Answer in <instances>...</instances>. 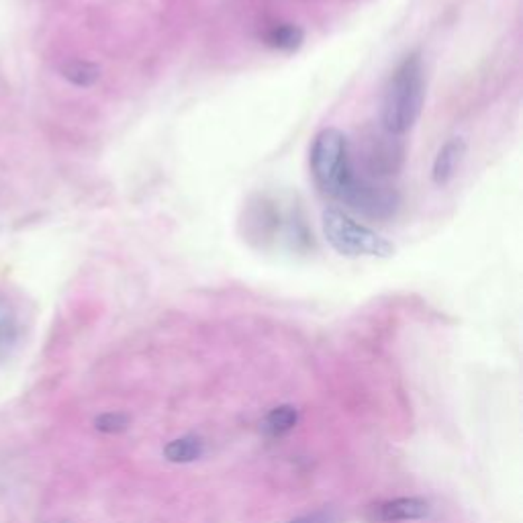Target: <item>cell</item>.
<instances>
[{
	"instance_id": "ba28073f",
	"label": "cell",
	"mask_w": 523,
	"mask_h": 523,
	"mask_svg": "<svg viewBox=\"0 0 523 523\" xmlns=\"http://www.w3.org/2000/svg\"><path fill=\"white\" fill-rule=\"evenodd\" d=\"M205 452V442L197 436H184L179 440H172L170 444H166L164 448V458L172 464H188L195 463L203 456Z\"/></svg>"
},
{
	"instance_id": "277c9868",
	"label": "cell",
	"mask_w": 523,
	"mask_h": 523,
	"mask_svg": "<svg viewBox=\"0 0 523 523\" xmlns=\"http://www.w3.org/2000/svg\"><path fill=\"white\" fill-rule=\"evenodd\" d=\"M340 201L348 209L372 219H389L399 206V195L395 188L382 184L379 179L353 172V179L342 192Z\"/></svg>"
},
{
	"instance_id": "8fae6325",
	"label": "cell",
	"mask_w": 523,
	"mask_h": 523,
	"mask_svg": "<svg viewBox=\"0 0 523 523\" xmlns=\"http://www.w3.org/2000/svg\"><path fill=\"white\" fill-rule=\"evenodd\" d=\"M64 74L66 80H70L76 87H82V88H88L95 84L98 78H101V68L96 64H90V61H82V60H72L68 61L64 66Z\"/></svg>"
},
{
	"instance_id": "5b68a950",
	"label": "cell",
	"mask_w": 523,
	"mask_h": 523,
	"mask_svg": "<svg viewBox=\"0 0 523 523\" xmlns=\"http://www.w3.org/2000/svg\"><path fill=\"white\" fill-rule=\"evenodd\" d=\"M384 131V129H382ZM405 150L399 137L384 131L382 135H374L366 142L362 150V161L366 168V176L371 179H384V176L397 174L403 164Z\"/></svg>"
},
{
	"instance_id": "9c48e42d",
	"label": "cell",
	"mask_w": 523,
	"mask_h": 523,
	"mask_svg": "<svg viewBox=\"0 0 523 523\" xmlns=\"http://www.w3.org/2000/svg\"><path fill=\"white\" fill-rule=\"evenodd\" d=\"M298 423V411L292 405H280L274 407V409L262 419L260 427L266 436H284L289 434L290 429H295Z\"/></svg>"
},
{
	"instance_id": "6da1fadb",
	"label": "cell",
	"mask_w": 523,
	"mask_h": 523,
	"mask_svg": "<svg viewBox=\"0 0 523 523\" xmlns=\"http://www.w3.org/2000/svg\"><path fill=\"white\" fill-rule=\"evenodd\" d=\"M426 103V68L417 51L405 56L384 88L381 123L387 133L401 137L419 121Z\"/></svg>"
},
{
	"instance_id": "7a4b0ae2",
	"label": "cell",
	"mask_w": 523,
	"mask_h": 523,
	"mask_svg": "<svg viewBox=\"0 0 523 523\" xmlns=\"http://www.w3.org/2000/svg\"><path fill=\"white\" fill-rule=\"evenodd\" d=\"M309 161L317 188L323 195L340 201L342 192L353 179V172H356L348 137L335 127L319 131L311 145Z\"/></svg>"
},
{
	"instance_id": "7c38bea8",
	"label": "cell",
	"mask_w": 523,
	"mask_h": 523,
	"mask_svg": "<svg viewBox=\"0 0 523 523\" xmlns=\"http://www.w3.org/2000/svg\"><path fill=\"white\" fill-rule=\"evenodd\" d=\"M129 415L125 413H103L95 419V427L103 434H121L129 427Z\"/></svg>"
},
{
	"instance_id": "3957f363",
	"label": "cell",
	"mask_w": 523,
	"mask_h": 523,
	"mask_svg": "<svg viewBox=\"0 0 523 523\" xmlns=\"http://www.w3.org/2000/svg\"><path fill=\"white\" fill-rule=\"evenodd\" d=\"M323 237L332 248L348 258H390L392 243L376 234L364 223L350 217L348 213L342 209H329L323 211L321 217Z\"/></svg>"
},
{
	"instance_id": "5bb4252c",
	"label": "cell",
	"mask_w": 523,
	"mask_h": 523,
	"mask_svg": "<svg viewBox=\"0 0 523 523\" xmlns=\"http://www.w3.org/2000/svg\"><path fill=\"white\" fill-rule=\"evenodd\" d=\"M14 342V327L9 321H0V353L6 352Z\"/></svg>"
},
{
	"instance_id": "4fadbf2b",
	"label": "cell",
	"mask_w": 523,
	"mask_h": 523,
	"mask_svg": "<svg viewBox=\"0 0 523 523\" xmlns=\"http://www.w3.org/2000/svg\"><path fill=\"white\" fill-rule=\"evenodd\" d=\"M289 523H335V513L334 511H313V513H307L301 515V518H295L290 519Z\"/></svg>"
},
{
	"instance_id": "52a82bcc",
	"label": "cell",
	"mask_w": 523,
	"mask_h": 523,
	"mask_svg": "<svg viewBox=\"0 0 523 523\" xmlns=\"http://www.w3.org/2000/svg\"><path fill=\"white\" fill-rule=\"evenodd\" d=\"M464 156H466V142L463 137H452V140L442 145L432 168V180L437 187H445V184L456 176Z\"/></svg>"
},
{
	"instance_id": "8992f818",
	"label": "cell",
	"mask_w": 523,
	"mask_h": 523,
	"mask_svg": "<svg viewBox=\"0 0 523 523\" xmlns=\"http://www.w3.org/2000/svg\"><path fill=\"white\" fill-rule=\"evenodd\" d=\"M432 511V505L426 499L419 497H401L392 499V501L381 503L374 509V519L384 523H397V521H413L427 518Z\"/></svg>"
},
{
	"instance_id": "30bf717a",
	"label": "cell",
	"mask_w": 523,
	"mask_h": 523,
	"mask_svg": "<svg viewBox=\"0 0 523 523\" xmlns=\"http://www.w3.org/2000/svg\"><path fill=\"white\" fill-rule=\"evenodd\" d=\"M264 40H266V45H271V48L274 50L295 51L301 48L305 35L297 25H279L268 31Z\"/></svg>"
}]
</instances>
